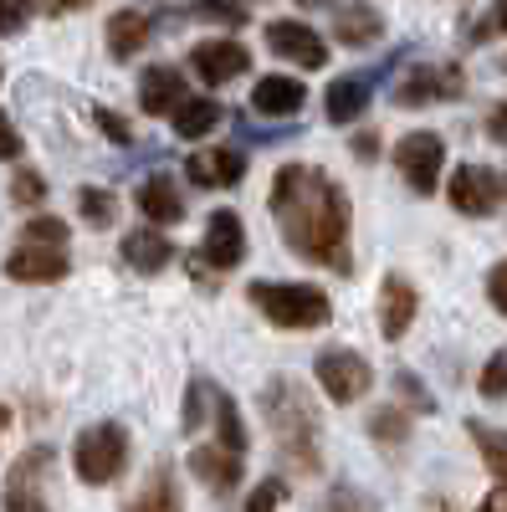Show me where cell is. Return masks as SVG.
<instances>
[{
	"label": "cell",
	"mask_w": 507,
	"mask_h": 512,
	"mask_svg": "<svg viewBox=\"0 0 507 512\" xmlns=\"http://www.w3.org/2000/svg\"><path fill=\"white\" fill-rule=\"evenodd\" d=\"M272 221L287 241V251H298L303 262L328 267L338 277L354 272L349 256V231H354V205L328 169L318 164H282L272 175Z\"/></svg>",
	"instance_id": "cell-1"
},
{
	"label": "cell",
	"mask_w": 507,
	"mask_h": 512,
	"mask_svg": "<svg viewBox=\"0 0 507 512\" xmlns=\"http://www.w3.org/2000/svg\"><path fill=\"white\" fill-rule=\"evenodd\" d=\"M262 420L277 441V456L292 466L298 477H318L323 472V415L313 405V395L303 390L292 374H272L262 390Z\"/></svg>",
	"instance_id": "cell-2"
},
{
	"label": "cell",
	"mask_w": 507,
	"mask_h": 512,
	"mask_svg": "<svg viewBox=\"0 0 507 512\" xmlns=\"http://www.w3.org/2000/svg\"><path fill=\"white\" fill-rule=\"evenodd\" d=\"M246 297L262 308L272 328H287V333H308L333 318L328 292L313 282H246Z\"/></svg>",
	"instance_id": "cell-3"
},
{
	"label": "cell",
	"mask_w": 507,
	"mask_h": 512,
	"mask_svg": "<svg viewBox=\"0 0 507 512\" xmlns=\"http://www.w3.org/2000/svg\"><path fill=\"white\" fill-rule=\"evenodd\" d=\"M72 466H77V477L88 482V487H108L123 477V466H129V431L113 420L103 425H88L77 441H72Z\"/></svg>",
	"instance_id": "cell-4"
},
{
	"label": "cell",
	"mask_w": 507,
	"mask_h": 512,
	"mask_svg": "<svg viewBox=\"0 0 507 512\" xmlns=\"http://www.w3.org/2000/svg\"><path fill=\"white\" fill-rule=\"evenodd\" d=\"M467 93V72L456 62H420L395 82V103L400 108H426V103H456Z\"/></svg>",
	"instance_id": "cell-5"
},
{
	"label": "cell",
	"mask_w": 507,
	"mask_h": 512,
	"mask_svg": "<svg viewBox=\"0 0 507 512\" xmlns=\"http://www.w3.org/2000/svg\"><path fill=\"white\" fill-rule=\"evenodd\" d=\"M313 374H318L323 395H328L333 405H354V400H364V395H369V384H374V369H369L364 354H354V349H323V354L313 359Z\"/></svg>",
	"instance_id": "cell-6"
},
{
	"label": "cell",
	"mask_w": 507,
	"mask_h": 512,
	"mask_svg": "<svg viewBox=\"0 0 507 512\" xmlns=\"http://www.w3.org/2000/svg\"><path fill=\"white\" fill-rule=\"evenodd\" d=\"M395 62H400V52H390L379 67H359V72L333 77V82H328V98H323L328 118H333V123H354V118H364V108H369L374 88H379V82H385V77L395 72Z\"/></svg>",
	"instance_id": "cell-7"
},
{
	"label": "cell",
	"mask_w": 507,
	"mask_h": 512,
	"mask_svg": "<svg viewBox=\"0 0 507 512\" xmlns=\"http://www.w3.org/2000/svg\"><path fill=\"white\" fill-rule=\"evenodd\" d=\"M441 164H446V144H441V134H431V128H415V134H405L395 144V169L405 175V185L415 195H431L441 185Z\"/></svg>",
	"instance_id": "cell-8"
},
{
	"label": "cell",
	"mask_w": 507,
	"mask_h": 512,
	"mask_svg": "<svg viewBox=\"0 0 507 512\" xmlns=\"http://www.w3.org/2000/svg\"><path fill=\"white\" fill-rule=\"evenodd\" d=\"M446 200H451L456 216L482 221V216H492V210L502 205V180L492 175L487 164H461L451 175V185H446Z\"/></svg>",
	"instance_id": "cell-9"
},
{
	"label": "cell",
	"mask_w": 507,
	"mask_h": 512,
	"mask_svg": "<svg viewBox=\"0 0 507 512\" xmlns=\"http://www.w3.org/2000/svg\"><path fill=\"white\" fill-rule=\"evenodd\" d=\"M190 72L200 82H210V88H221V82L251 72V47H241V41H231V36L195 41V47H190Z\"/></svg>",
	"instance_id": "cell-10"
},
{
	"label": "cell",
	"mask_w": 507,
	"mask_h": 512,
	"mask_svg": "<svg viewBox=\"0 0 507 512\" xmlns=\"http://www.w3.org/2000/svg\"><path fill=\"white\" fill-rule=\"evenodd\" d=\"M267 47L282 57V62H292V67H308V72H318V67H328V41L308 26V21H272L267 26Z\"/></svg>",
	"instance_id": "cell-11"
},
{
	"label": "cell",
	"mask_w": 507,
	"mask_h": 512,
	"mask_svg": "<svg viewBox=\"0 0 507 512\" xmlns=\"http://www.w3.org/2000/svg\"><path fill=\"white\" fill-rule=\"evenodd\" d=\"M241 256H246V226L236 210H216V216L205 221V241H200V262L210 272H231L241 267Z\"/></svg>",
	"instance_id": "cell-12"
},
{
	"label": "cell",
	"mask_w": 507,
	"mask_h": 512,
	"mask_svg": "<svg viewBox=\"0 0 507 512\" xmlns=\"http://www.w3.org/2000/svg\"><path fill=\"white\" fill-rule=\"evenodd\" d=\"M159 11H139V6H118L108 16V57L113 62H134L149 41H154Z\"/></svg>",
	"instance_id": "cell-13"
},
{
	"label": "cell",
	"mask_w": 507,
	"mask_h": 512,
	"mask_svg": "<svg viewBox=\"0 0 507 512\" xmlns=\"http://www.w3.org/2000/svg\"><path fill=\"white\" fill-rule=\"evenodd\" d=\"M415 313H420L415 282H405L400 272H390L385 282H379V333H385L390 344H400V338L410 333V323H415Z\"/></svg>",
	"instance_id": "cell-14"
},
{
	"label": "cell",
	"mask_w": 507,
	"mask_h": 512,
	"mask_svg": "<svg viewBox=\"0 0 507 512\" xmlns=\"http://www.w3.org/2000/svg\"><path fill=\"white\" fill-rule=\"evenodd\" d=\"M72 272V256H67V246H16L11 256H6V277L11 282H62Z\"/></svg>",
	"instance_id": "cell-15"
},
{
	"label": "cell",
	"mask_w": 507,
	"mask_h": 512,
	"mask_svg": "<svg viewBox=\"0 0 507 512\" xmlns=\"http://www.w3.org/2000/svg\"><path fill=\"white\" fill-rule=\"evenodd\" d=\"M185 175L200 190H231L246 180V154L241 149H200L185 159Z\"/></svg>",
	"instance_id": "cell-16"
},
{
	"label": "cell",
	"mask_w": 507,
	"mask_h": 512,
	"mask_svg": "<svg viewBox=\"0 0 507 512\" xmlns=\"http://www.w3.org/2000/svg\"><path fill=\"white\" fill-rule=\"evenodd\" d=\"M190 472L216 492V497H231L236 487H241V456H231V451H221L216 441H205V446H190Z\"/></svg>",
	"instance_id": "cell-17"
},
{
	"label": "cell",
	"mask_w": 507,
	"mask_h": 512,
	"mask_svg": "<svg viewBox=\"0 0 507 512\" xmlns=\"http://www.w3.org/2000/svg\"><path fill=\"white\" fill-rule=\"evenodd\" d=\"M303 103H308L303 77H287V72H272V77H262L257 88H251V108H257L262 118H292Z\"/></svg>",
	"instance_id": "cell-18"
},
{
	"label": "cell",
	"mask_w": 507,
	"mask_h": 512,
	"mask_svg": "<svg viewBox=\"0 0 507 512\" xmlns=\"http://www.w3.org/2000/svg\"><path fill=\"white\" fill-rule=\"evenodd\" d=\"M139 108L154 118H175L185 108V77L175 67H149L139 77Z\"/></svg>",
	"instance_id": "cell-19"
},
{
	"label": "cell",
	"mask_w": 507,
	"mask_h": 512,
	"mask_svg": "<svg viewBox=\"0 0 507 512\" xmlns=\"http://www.w3.org/2000/svg\"><path fill=\"white\" fill-rule=\"evenodd\" d=\"M134 205L144 210L154 226H180V221H185V195H180V185L169 180V175H149V180L134 190Z\"/></svg>",
	"instance_id": "cell-20"
},
{
	"label": "cell",
	"mask_w": 507,
	"mask_h": 512,
	"mask_svg": "<svg viewBox=\"0 0 507 512\" xmlns=\"http://www.w3.org/2000/svg\"><path fill=\"white\" fill-rule=\"evenodd\" d=\"M118 251H123V262H129L134 272H144V277H154V272H164L169 262H175V241L159 236V231H129Z\"/></svg>",
	"instance_id": "cell-21"
},
{
	"label": "cell",
	"mask_w": 507,
	"mask_h": 512,
	"mask_svg": "<svg viewBox=\"0 0 507 512\" xmlns=\"http://www.w3.org/2000/svg\"><path fill=\"white\" fill-rule=\"evenodd\" d=\"M333 36L344 47H374L385 36V11L374 6H333Z\"/></svg>",
	"instance_id": "cell-22"
},
{
	"label": "cell",
	"mask_w": 507,
	"mask_h": 512,
	"mask_svg": "<svg viewBox=\"0 0 507 512\" xmlns=\"http://www.w3.org/2000/svg\"><path fill=\"white\" fill-rule=\"evenodd\" d=\"M123 512H185L180 487H175V466L159 461L154 472H149V482H144V492H139L129 507H123Z\"/></svg>",
	"instance_id": "cell-23"
},
{
	"label": "cell",
	"mask_w": 507,
	"mask_h": 512,
	"mask_svg": "<svg viewBox=\"0 0 507 512\" xmlns=\"http://www.w3.org/2000/svg\"><path fill=\"white\" fill-rule=\"evenodd\" d=\"M210 420H216V446L231 451V456H246V425H241V410H236V400L221 390V384H210Z\"/></svg>",
	"instance_id": "cell-24"
},
{
	"label": "cell",
	"mask_w": 507,
	"mask_h": 512,
	"mask_svg": "<svg viewBox=\"0 0 507 512\" xmlns=\"http://www.w3.org/2000/svg\"><path fill=\"white\" fill-rule=\"evenodd\" d=\"M226 123V108L216 98H185V108L175 113V134L180 139H205L210 128Z\"/></svg>",
	"instance_id": "cell-25"
},
{
	"label": "cell",
	"mask_w": 507,
	"mask_h": 512,
	"mask_svg": "<svg viewBox=\"0 0 507 512\" xmlns=\"http://www.w3.org/2000/svg\"><path fill=\"white\" fill-rule=\"evenodd\" d=\"M467 436H472V446L482 451V461H487V472L502 482V492H507V431H497V425H487V420H467Z\"/></svg>",
	"instance_id": "cell-26"
},
{
	"label": "cell",
	"mask_w": 507,
	"mask_h": 512,
	"mask_svg": "<svg viewBox=\"0 0 507 512\" xmlns=\"http://www.w3.org/2000/svg\"><path fill=\"white\" fill-rule=\"evenodd\" d=\"M502 31H507V6H487V11L461 16V41H467V47H487Z\"/></svg>",
	"instance_id": "cell-27"
},
{
	"label": "cell",
	"mask_w": 507,
	"mask_h": 512,
	"mask_svg": "<svg viewBox=\"0 0 507 512\" xmlns=\"http://www.w3.org/2000/svg\"><path fill=\"white\" fill-rule=\"evenodd\" d=\"M369 436H374L379 446H405V441H410V415H405L400 405H379V410L369 415Z\"/></svg>",
	"instance_id": "cell-28"
},
{
	"label": "cell",
	"mask_w": 507,
	"mask_h": 512,
	"mask_svg": "<svg viewBox=\"0 0 507 512\" xmlns=\"http://www.w3.org/2000/svg\"><path fill=\"white\" fill-rule=\"evenodd\" d=\"M77 216L88 221L93 231H108L118 221V200L108 190H77Z\"/></svg>",
	"instance_id": "cell-29"
},
{
	"label": "cell",
	"mask_w": 507,
	"mask_h": 512,
	"mask_svg": "<svg viewBox=\"0 0 507 512\" xmlns=\"http://www.w3.org/2000/svg\"><path fill=\"white\" fill-rule=\"evenodd\" d=\"M395 395L405 400V405H400L405 415H410V410H415V415H436V410H441V405H436V395H431V390H426V384H420L410 369H395Z\"/></svg>",
	"instance_id": "cell-30"
},
{
	"label": "cell",
	"mask_w": 507,
	"mask_h": 512,
	"mask_svg": "<svg viewBox=\"0 0 507 512\" xmlns=\"http://www.w3.org/2000/svg\"><path fill=\"white\" fill-rule=\"evenodd\" d=\"M21 246H67V221L62 216H31L21 226Z\"/></svg>",
	"instance_id": "cell-31"
},
{
	"label": "cell",
	"mask_w": 507,
	"mask_h": 512,
	"mask_svg": "<svg viewBox=\"0 0 507 512\" xmlns=\"http://www.w3.org/2000/svg\"><path fill=\"white\" fill-rule=\"evenodd\" d=\"M205 420H210V379L195 374V379H190V390H185V431L195 436Z\"/></svg>",
	"instance_id": "cell-32"
},
{
	"label": "cell",
	"mask_w": 507,
	"mask_h": 512,
	"mask_svg": "<svg viewBox=\"0 0 507 512\" xmlns=\"http://www.w3.org/2000/svg\"><path fill=\"white\" fill-rule=\"evenodd\" d=\"M0 512H52V507H47V497H41L31 482L6 477V497H0Z\"/></svg>",
	"instance_id": "cell-33"
},
{
	"label": "cell",
	"mask_w": 507,
	"mask_h": 512,
	"mask_svg": "<svg viewBox=\"0 0 507 512\" xmlns=\"http://www.w3.org/2000/svg\"><path fill=\"white\" fill-rule=\"evenodd\" d=\"M41 200H47V180H41L36 175V169H16V175H11V205H21V210H31V205H41Z\"/></svg>",
	"instance_id": "cell-34"
},
{
	"label": "cell",
	"mask_w": 507,
	"mask_h": 512,
	"mask_svg": "<svg viewBox=\"0 0 507 512\" xmlns=\"http://www.w3.org/2000/svg\"><path fill=\"white\" fill-rule=\"evenodd\" d=\"M318 512H379V502L369 497V492H359V487H333L328 497H323V507Z\"/></svg>",
	"instance_id": "cell-35"
},
{
	"label": "cell",
	"mask_w": 507,
	"mask_h": 512,
	"mask_svg": "<svg viewBox=\"0 0 507 512\" xmlns=\"http://www.w3.org/2000/svg\"><path fill=\"white\" fill-rule=\"evenodd\" d=\"M477 390H482L487 400H507V349H497V354L482 364V374H477Z\"/></svg>",
	"instance_id": "cell-36"
},
{
	"label": "cell",
	"mask_w": 507,
	"mask_h": 512,
	"mask_svg": "<svg viewBox=\"0 0 507 512\" xmlns=\"http://www.w3.org/2000/svg\"><path fill=\"white\" fill-rule=\"evenodd\" d=\"M287 497V487L277 482V477H267V482H257L251 487V497H246V507L241 512H277V502Z\"/></svg>",
	"instance_id": "cell-37"
},
{
	"label": "cell",
	"mask_w": 507,
	"mask_h": 512,
	"mask_svg": "<svg viewBox=\"0 0 507 512\" xmlns=\"http://www.w3.org/2000/svg\"><path fill=\"white\" fill-rule=\"evenodd\" d=\"M93 123L103 128V134H108L113 144H134V128H129V123H123V118H118L113 108H103V103H93Z\"/></svg>",
	"instance_id": "cell-38"
},
{
	"label": "cell",
	"mask_w": 507,
	"mask_h": 512,
	"mask_svg": "<svg viewBox=\"0 0 507 512\" xmlns=\"http://www.w3.org/2000/svg\"><path fill=\"white\" fill-rule=\"evenodd\" d=\"M185 16L221 21V26H246V21H251V11H246V6H195V11H185Z\"/></svg>",
	"instance_id": "cell-39"
},
{
	"label": "cell",
	"mask_w": 507,
	"mask_h": 512,
	"mask_svg": "<svg viewBox=\"0 0 507 512\" xmlns=\"http://www.w3.org/2000/svg\"><path fill=\"white\" fill-rule=\"evenodd\" d=\"M487 303H492V308L507 318V256H502V262L487 272Z\"/></svg>",
	"instance_id": "cell-40"
},
{
	"label": "cell",
	"mask_w": 507,
	"mask_h": 512,
	"mask_svg": "<svg viewBox=\"0 0 507 512\" xmlns=\"http://www.w3.org/2000/svg\"><path fill=\"white\" fill-rule=\"evenodd\" d=\"M31 16H36V6H0V36H21Z\"/></svg>",
	"instance_id": "cell-41"
},
{
	"label": "cell",
	"mask_w": 507,
	"mask_h": 512,
	"mask_svg": "<svg viewBox=\"0 0 507 512\" xmlns=\"http://www.w3.org/2000/svg\"><path fill=\"white\" fill-rule=\"evenodd\" d=\"M21 154H26V139L16 134V123L0 113V159H21Z\"/></svg>",
	"instance_id": "cell-42"
},
{
	"label": "cell",
	"mask_w": 507,
	"mask_h": 512,
	"mask_svg": "<svg viewBox=\"0 0 507 512\" xmlns=\"http://www.w3.org/2000/svg\"><path fill=\"white\" fill-rule=\"evenodd\" d=\"M487 139H492V144H507V103H497V108L487 113Z\"/></svg>",
	"instance_id": "cell-43"
},
{
	"label": "cell",
	"mask_w": 507,
	"mask_h": 512,
	"mask_svg": "<svg viewBox=\"0 0 507 512\" xmlns=\"http://www.w3.org/2000/svg\"><path fill=\"white\" fill-rule=\"evenodd\" d=\"M374 154H379V134H369V128H364V134H354V159L369 164Z\"/></svg>",
	"instance_id": "cell-44"
},
{
	"label": "cell",
	"mask_w": 507,
	"mask_h": 512,
	"mask_svg": "<svg viewBox=\"0 0 507 512\" xmlns=\"http://www.w3.org/2000/svg\"><path fill=\"white\" fill-rule=\"evenodd\" d=\"M190 277H195V287H200V292H216V287H221V282H216V272H210V267L200 262V256L190 262Z\"/></svg>",
	"instance_id": "cell-45"
},
{
	"label": "cell",
	"mask_w": 507,
	"mask_h": 512,
	"mask_svg": "<svg viewBox=\"0 0 507 512\" xmlns=\"http://www.w3.org/2000/svg\"><path fill=\"white\" fill-rule=\"evenodd\" d=\"M477 512H507V492L497 487V492H487L482 502H477Z\"/></svg>",
	"instance_id": "cell-46"
},
{
	"label": "cell",
	"mask_w": 507,
	"mask_h": 512,
	"mask_svg": "<svg viewBox=\"0 0 507 512\" xmlns=\"http://www.w3.org/2000/svg\"><path fill=\"white\" fill-rule=\"evenodd\" d=\"M426 512H456V507H451L446 497H431V502H426Z\"/></svg>",
	"instance_id": "cell-47"
},
{
	"label": "cell",
	"mask_w": 507,
	"mask_h": 512,
	"mask_svg": "<svg viewBox=\"0 0 507 512\" xmlns=\"http://www.w3.org/2000/svg\"><path fill=\"white\" fill-rule=\"evenodd\" d=\"M6 425H11V410H6V405H0V436H6Z\"/></svg>",
	"instance_id": "cell-48"
},
{
	"label": "cell",
	"mask_w": 507,
	"mask_h": 512,
	"mask_svg": "<svg viewBox=\"0 0 507 512\" xmlns=\"http://www.w3.org/2000/svg\"><path fill=\"white\" fill-rule=\"evenodd\" d=\"M502 195H507V180H502Z\"/></svg>",
	"instance_id": "cell-49"
}]
</instances>
